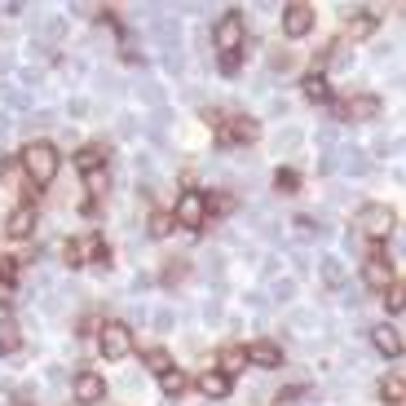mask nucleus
<instances>
[{"label": "nucleus", "instance_id": "1", "mask_svg": "<svg viewBox=\"0 0 406 406\" xmlns=\"http://www.w3.org/2000/svg\"><path fill=\"white\" fill-rule=\"evenodd\" d=\"M22 168H27V177L35 186H49L53 173H58V150L49 141H31V146L22 150Z\"/></svg>", "mask_w": 406, "mask_h": 406}, {"label": "nucleus", "instance_id": "2", "mask_svg": "<svg viewBox=\"0 0 406 406\" xmlns=\"http://www.w3.org/2000/svg\"><path fill=\"white\" fill-rule=\"evenodd\" d=\"M98 349H102V358H111V362L128 358L133 353V327H128V322H106L102 336H98Z\"/></svg>", "mask_w": 406, "mask_h": 406}, {"label": "nucleus", "instance_id": "3", "mask_svg": "<svg viewBox=\"0 0 406 406\" xmlns=\"http://www.w3.org/2000/svg\"><path fill=\"white\" fill-rule=\"evenodd\" d=\"M358 225H362V234H371V238H389L393 230H398L389 203H362V208H358Z\"/></svg>", "mask_w": 406, "mask_h": 406}, {"label": "nucleus", "instance_id": "4", "mask_svg": "<svg viewBox=\"0 0 406 406\" xmlns=\"http://www.w3.org/2000/svg\"><path fill=\"white\" fill-rule=\"evenodd\" d=\"M203 221H208V195H203V190H182V195H177V225L199 230Z\"/></svg>", "mask_w": 406, "mask_h": 406}, {"label": "nucleus", "instance_id": "5", "mask_svg": "<svg viewBox=\"0 0 406 406\" xmlns=\"http://www.w3.org/2000/svg\"><path fill=\"white\" fill-rule=\"evenodd\" d=\"M243 35H247V22H243V14H225L217 27H212V44H217L221 53H234V49H243Z\"/></svg>", "mask_w": 406, "mask_h": 406}, {"label": "nucleus", "instance_id": "6", "mask_svg": "<svg viewBox=\"0 0 406 406\" xmlns=\"http://www.w3.org/2000/svg\"><path fill=\"white\" fill-rule=\"evenodd\" d=\"M362 283L371 292H389L393 288V261L389 256H367L362 261Z\"/></svg>", "mask_w": 406, "mask_h": 406}, {"label": "nucleus", "instance_id": "7", "mask_svg": "<svg viewBox=\"0 0 406 406\" xmlns=\"http://www.w3.org/2000/svg\"><path fill=\"white\" fill-rule=\"evenodd\" d=\"M336 168L344 173V177H371V155L367 150H358V146H344V150H336Z\"/></svg>", "mask_w": 406, "mask_h": 406}, {"label": "nucleus", "instance_id": "8", "mask_svg": "<svg viewBox=\"0 0 406 406\" xmlns=\"http://www.w3.org/2000/svg\"><path fill=\"white\" fill-rule=\"evenodd\" d=\"M247 367H261V371H279V367H283V349H279V344H270V340L247 344Z\"/></svg>", "mask_w": 406, "mask_h": 406}, {"label": "nucleus", "instance_id": "9", "mask_svg": "<svg viewBox=\"0 0 406 406\" xmlns=\"http://www.w3.org/2000/svg\"><path fill=\"white\" fill-rule=\"evenodd\" d=\"M309 27H314V9H309V5H288V9H283V31H288L292 40L309 35Z\"/></svg>", "mask_w": 406, "mask_h": 406}, {"label": "nucleus", "instance_id": "10", "mask_svg": "<svg viewBox=\"0 0 406 406\" xmlns=\"http://www.w3.org/2000/svg\"><path fill=\"white\" fill-rule=\"evenodd\" d=\"M102 398H106V380L93 376V371H80L76 376V402L93 406V402H102Z\"/></svg>", "mask_w": 406, "mask_h": 406}, {"label": "nucleus", "instance_id": "11", "mask_svg": "<svg viewBox=\"0 0 406 406\" xmlns=\"http://www.w3.org/2000/svg\"><path fill=\"white\" fill-rule=\"evenodd\" d=\"M371 344H376V353H385V358H398L402 353V336H398V327H389V322L371 327Z\"/></svg>", "mask_w": 406, "mask_h": 406}, {"label": "nucleus", "instance_id": "12", "mask_svg": "<svg viewBox=\"0 0 406 406\" xmlns=\"http://www.w3.org/2000/svg\"><path fill=\"white\" fill-rule=\"evenodd\" d=\"M199 393L203 398H230V376H221V371H203L199 376Z\"/></svg>", "mask_w": 406, "mask_h": 406}, {"label": "nucleus", "instance_id": "13", "mask_svg": "<svg viewBox=\"0 0 406 406\" xmlns=\"http://www.w3.org/2000/svg\"><path fill=\"white\" fill-rule=\"evenodd\" d=\"M31 230H35V208L22 203V208H14V217H9V234H14V238H27Z\"/></svg>", "mask_w": 406, "mask_h": 406}, {"label": "nucleus", "instance_id": "14", "mask_svg": "<svg viewBox=\"0 0 406 406\" xmlns=\"http://www.w3.org/2000/svg\"><path fill=\"white\" fill-rule=\"evenodd\" d=\"M344 115H349V119H376L380 115V98H367V93H362V98H349Z\"/></svg>", "mask_w": 406, "mask_h": 406}, {"label": "nucleus", "instance_id": "15", "mask_svg": "<svg viewBox=\"0 0 406 406\" xmlns=\"http://www.w3.org/2000/svg\"><path fill=\"white\" fill-rule=\"evenodd\" d=\"M243 367H247V349H234L230 344V349L221 353V376H238Z\"/></svg>", "mask_w": 406, "mask_h": 406}, {"label": "nucleus", "instance_id": "16", "mask_svg": "<svg viewBox=\"0 0 406 406\" xmlns=\"http://www.w3.org/2000/svg\"><path fill=\"white\" fill-rule=\"evenodd\" d=\"M318 274H322V283H327V288H340V283H344V265H340L336 256H322Z\"/></svg>", "mask_w": 406, "mask_h": 406}, {"label": "nucleus", "instance_id": "17", "mask_svg": "<svg viewBox=\"0 0 406 406\" xmlns=\"http://www.w3.org/2000/svg\"><path fill=\"white\" fill-rule=\"evenodd\" d=\"M270 301L292 305V301H296V279H274V283H270Z\"/></svg>", "mask_w": 406, "mask_h": 406}, {"label": "nucleus", "instance_id": "18", "mask_svg": "<svg viewBox=\"0 0 406 406\" xmlns=\"http://www.w3.org/2000/svg\"><path fill=\"white\" fill-rule=\"evenodd\" d=\"M301 141H305L301 128H288V133H279V137H274V150H279V155H288V150L301 146Z\"/></svg>", "mask_w": 406, "mask_h": 406}, {"label": "nucleus", "instance_id": "19", "mask_svg": "<svg viewBox=\"0 0 406 406\" xmlns=\"http://www.w3.org/2000/svg\"><path fill=\"white\" fill-rule=\"evenodd\" d=\"M159 389L168 393V398H182V389H186V376H182V371H164V376H159Z\"/></svg>", "mask_w": 406, "mask_h": 406}, {"label": "nucleus", "instance_id": "20", "mask_svg": "<svg viewBox=\"0 0 406 406\" xmlns=\"http://www.w3.org/2000/svg\"><path fill=\"white\" fill-rule=\"evenodd\" d=\"M137 93H141V102H150V106H159V111H164V89L155 85V80H141Z\"/></svg>", "mask_w": 406, "mask_h": 406}, {"label": "nucleus", "instance_id": "21", "mask_svg": "<svg viewBox=\"0 0 406 406\" xmlns=\"http://www.w3.org/2000/svg\"><path fill=\"white\" fill-rule=\"evenodd\" d=\"M385 309H389V314H402V309H406V288L393 283V288L385 292Z\"/></svg>", "mask_w": 406, "mask_h": 406}, {"label": "nucleus", "instance_id": "22", "mask_svg": "<svg viewBox=\"0 0 406 406\" xmlns=\"http://www.w3.org/2000/svg\"><path fill=\"white\" fill-rule=\"evenodd\" d=\"M44 389H49V393L67 389V371H62V367H49V371H44Z\"/></svg>", "mask_w": 406, "mask_h": 406}, {"label": "nucleus", "instance_id": "23", "mask_svg": "<svg viewBox=\"0 0 406 406\" xmlns=\"http://www.w3.org/2000/svg\"><path fill=\"white\" fill-rule=\"evenodd\" d=\"M146 362H150V371H159V376H164V371H173V358L164 353V349H150V353H146Z\"/></svg>", "mask_w": 406, "mask_h": 406}, {"label": "nucleus", "instance_id": "24", "mask_svg": "<svg viewBox=\"0 0 406 406\" xmlns=\"http://www.w3.org/2000/svg\"><path fill=\"white\" fill-rule=\"evenodd\" d=\"M80 168H85V173H98V164H102V150L98 146H89V150H80Z\"/></svg>", "mask_w": 406, "mask_h": 406}, {"label": "nucleus", "instance_id": "25", "mask_svg": "<svg viewBox=\"0 0 406 406\" xmlns=\"http://www.w3.org/2000/svg\"><path fill=\"white\" fill-rule=\"evenodd\" d=\"M0 98H5L9 106H18V111H22V106H27V93H22L18 85H0Z\"/></svg>", "mask_w": 406, "mask_h": 406}, {"label": "nucleus", "instance_id": "26", "mask_svg": "<svg viewBox=\"0 0 406 406\" xmlns=\"http://www.w3.org/2000/svg\"><path fill=\"white\" fill-rule=\"evenodd\" d=\"M203 274L221 279V274H225V256H221V252H208V256H203Z\"/></svg>", "mask_w": 406, "mask_h": 406}, {"label": "nucleus", "instance_id": "27", "mask_svg": "<svg viewBox=\"0 0 406 406\" xmlns=\"http://www.w3.org/2000/svg\"><path fill=\"white\" fill-rule=\"evenodd\" d=\"M305 93H309L314 102H322V98H327V80H322V76H309V80H305Z\"/></svg>", "mask_w": 406, "mask_h": 406}, {"label": "nucleus", "instance_id": "28", "mask_svg": "<svg viewBox=\"0 0 406 406\" xmlns=\"http://www.w3.org/2000/svg\"><path fill=\"white\" fill-rule=\"evenodd\" d=\"M225 137H247V141H252V137H256V119H238Z\"/></svg>", "mask_w": 406, "mask_h": 406}, {"label": "nucleus", "instance_id": "29", "mask_svg": "<svg viewBox=\"0 0 406 406\" xmlns=\"http://www.w3.org/2000/svg\"><path fill=\"white\" fill-rule=\"evenodd\" d=\"M18 349V327H0V353H14Z\"/></svg>", "mask_w": 406, "mask_h": 406}, {"label": "nucleus", "instance_id": "30", "mask_svg": "<svg viewBox=\"0 0 406 406\" xmlns=\"http://www.w3.org/2000/svg\"><path fill=\"white\" fill-rule=\"evenodd\" d=\"M274 186H279L283 195H292V190H296V173H292V168H279V177H274Z\"/></svg>", "mask_w": 406, "mask_h": 406}, {"label": "nucleus", "instance_id": "31", "mask_svg": "<svg viewBox=\"0 0 406 406\" xmlns=\"http://www.w3.org/2000/svg\"><path fill=\"white\" fill-rule=\"evenodd\" d=\"M371 27H376L371 18H353L349 22V35H353V40H362V35H371Z\"/></svg>", "mask_w": 406, "mask_h": 406}, {"label": "nucleus", "instance_id": "32", "mask_svg": "<svg viewBox=\"0 0 406 406\" xmlns=\"http://www.w3.org/2000/svg\"><path fill=\"white\" fill-rule=\"evenodd\" d=\"M243 301H247V305H252V309H256V314H265V305H270V296H265V292H247V296H243Z\"/></svg>", "mask_w": 406, "mask_h": 406}, {"label": "nucleus", "instance_id": "33", "mask_svg": "<svg viewBox=\"0 0 406 406\" xmlns=\"http://www.w3.org/2000/svg\"><path fill=\"white\" fill-rule=\"evenodd\" d=\"M318 322V314H309V309H296L292 314V327H314Z\"/></svg>", "mask_w": 406, "mask_h": 406}, {"label": "nucleus", "instance_id": "34", "mask_svg": "<svg viewBox=\"0 0 406 406\" xmlns=\"http://www.w3.org/2000/svg\"><path fill=\"white\" fill-rule=\"evenodd\" d=\"M380 393H385V398H393V402H398L402 393H406V385H402V380H385V389H380Z\"/></svg>", "mask_w": 406, "mask_h": 406}, {"label": "nucleus", "instance_id": "35", "mask_svg": "<svg viewBox=\"0 0 406 406\" xmlns=\"http://www.w3.org/2000/svg\"><path fill=\"white\" fill-rule=\"evenodd\" d=\"M173 309H159V314H155V327H159V331H173Z\"/></svg>", "mask_w": 406, "mask_h": 406}, {"label": "nucleus", "instance_id": "36", "mask_svg": "<svg viewBox=\"0 0 406 406\" xmlns=\"http://www.w3.org/2000/svg\"><path fill=\"white\" fill-rule=\"evenodd\" d=\"M67 115H76V119H85V115H89V102H85V98H76V102H71V106H67Z\"/></svg>", "mask_w": 406, "mask_h": 406}, {"label": "nucleus", "instance_id": "37", "mask_svg": "<svg viewBox=\"0 0 406 406\" xmlns=\"http://www.w3.org/2000/svg\"><path fill=\"white\" fill-rule=\"evenodd\" d=\"M221 71H225V76H234V71H238V53H221Z\"/></svg>", "mask_w": 406, "mask_h": 406}, {"label": "nucleus", "instance_id": "38", "mask_svg": "<svg viewBox=\"0 0 406 406\" xmlns=\"http://www.w3.org/2000/svg\"><path fill=\"white\" fill-rule=\"evenodd\" d=\"M168 230H173L168 217H155V221H150V234H168Z\"/></svg>", "mask_w": 406, "mask_h": 406}, {"label": "nucleus", "instance_id": "39", "mask_svg": "<svg viewBox=\"0 0 406 406\" xmlns=\"http://www.w3.org/2000/svg\"><path fill=\"white\" fill-rule=\"evenodd\" d=\"M349 67H353V58H349V49H340V53H336V71H349Z\"/></svg>", "mask_w": 406, "mask_h": 406}, {"label": "nucleus", "instance_id": "40", "mask_svg": "<svg viewBox=\"0 0 406 406\" xmlns=\"http://www.w3.org/2000/svg\"><path fill=\"white\" fill-rule=\"evenodd\" d=\"M9 128H14V119H9V111H0V137H5Z\"/></svg>", "mask_w": 406, "mask_h": 406}, {"label": "nucleus", "instance_id": "41", "mask_svg": "<svg viewBox=\"0 0 406 406\" xmlns=\"http://www.w3.org/2000/svg\"><path fill=\"white\" fill-rule=\"evenodd\" d=\"M398 252L406 256V230H398Z\"/></svg>", "mask_w": 406, "mask_h": 406}, {"label": "nucleus", "instance_id": "42", "mask_svg": "<svg viewBox=\"0 0 406 406\" xmlns=\"http://www.w3.org/2000/svg\"><path fill=\"white\" fill-rule=\"evenodd\" d=\"M0 305H9V288H5V283H0Z\"/></svg>", "mask_w": 406, "mask_h": 406}]
</instances>
